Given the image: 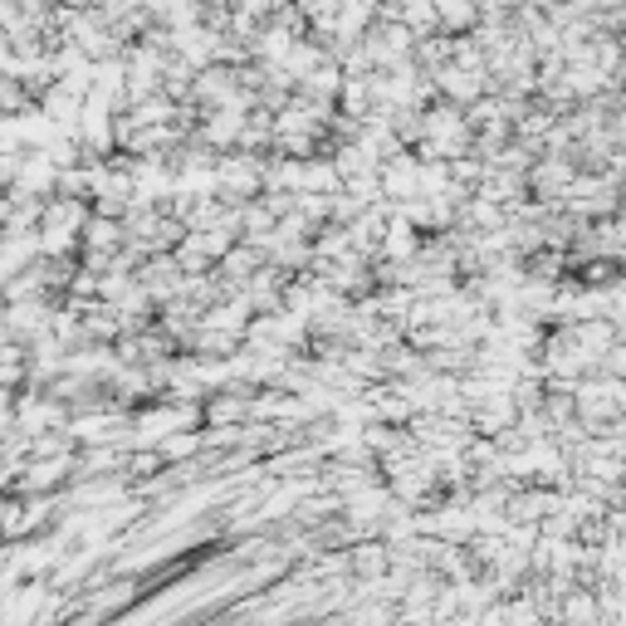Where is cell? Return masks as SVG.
<instances>
[{
  "label": "cell",
  "mask_w": 626,
  "mask_h": 626,
  "mask_svg": "<svg viewBox=\"0 0 626 626\" xmlns=\"http://www.w3.org/2000/svg\"><path fill=\"white\" fill-rule=\"evenodd\" d=\"M431 15H436V20H445L451 30L475 25V5H470V0H431Z\"/></svg>",
  "instance_id": "6da1fadb"
}]
</instances>
